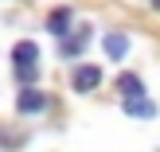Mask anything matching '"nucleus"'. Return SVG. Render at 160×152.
<instances>
[{
  "label": "nucleus",
  "mask_w": 160,
  "mask_h": 152,
  "mask_svg": "<svg viewBox=\"0 0 160 152\" xmlns=\"http://www.w3.org/2000/svg\"><path fill=\"white\" fill-rule=\"evenodd\" d=\"M102 86V66H94V62H78L74 70H70V90L74 94H90Z\"/></svg>",
  "instance_id": "f257e3e1"
},
{
  "label": "nucleus",
  "mask_w": 160,
  "mask_h": 152,
  "mask_svg": "<svg viewBox=\"0 0 160 152\" xmlns=\"http://www.w3.org/2000/svg\"><path fill=\"white\" fill-rule=\"evenodd\" d=\"M47 101H51V98H47L43 90H35V86H20V94H16V109L28 113V117H31V113H43Z\"/></svg>",
  "instance_id": "f03ea898"
},
{
  "label": "nucleus",
  "mask_w": 160,
  "mask_h": 152,
  "mask_svg": "<svg viewBox=\"0 0 160 152\" xmlns=\"http://www.w3.org/2000/svg\"><path fill=\"white\" fill-rule=\"evenodd\" d=\"M12 66H39V43L23 39V43L12 47Z\"/></svg>",
  "instance_id": "7ed1b4c3"
},
{
  "label": "nucleus",
  "mask_w": 160,
  "mask_h": 152,
  "mask_svg": "<svg viewBox=\"0 0 160 152\" xmlns=\"http://www.w3.org/2000/svg\"><path fill=\"white\" fill-rule=\"evenodd\" d=\"M70 20H74V8H55V12L47 16V31L62 39V35L70 31Z\"/></svg>",
  "instance_id": "20e7f679"
},
{
  "label": "nucleus",
  "mask_w": 160,
  "mask_h": 152,
  "mask_svg": "<svg viewBox=\"0 0 160 152\" xmlns=\"http://www.w3.org/2000/svg\"><path fill=\"white\" fill-rule=\"evenodd\" d=\"M102 47H106L109 59H125V55H129V35H125V31H106Z\"/></svg>",
  "instance_id": "39448f33"
},
{
  "label": "nucleus",
  "mask_w": 160,
  "mask_h": 152,
  "mask_svg": "<svg viewBox=\"0 0 160 152\" xmlns=\"http://www.w3.org/2000/svg\"><path fill=\"white\" fill-rule=\"evenodd\" d=\"M121 109H125L129 117H156V105L145 98V94H141V98H125V101H121Z\"/></svg>",
  "instance_id": "423d86ee"
},
{
  "label": "nucleus",
  "mask_w": 160,
  "mask_h": 152,
  "mask_svg": "<svg viewBox=\"0 0 160 152\" xmlns=\"http://www.w3.org/2000/svg\"><path fill=\"white\" fill-rule=\"evenodd\" d=\"M86 39H90V27H78V35L67 31V35H62V55H67V59H70V55H82Z\"/></svg>",
  "instance_id": "0eeeda50"
},
{
  "label": "nucleus",
  "mask_w": 160,
  "mask_h": 152,
  "mask_svg": "<svg viewBox=\"0 0 160 152\" xmlns=\"http://www.w3.org/2000/svg\"><path fill=\"white\" fill-rule=\"evenodd\" d=\"M117 90H121V98H141V94H145V82H141L137 74H129V70H125V74L117 78Z\"/></svg>",
  "instance_id": "6e6552de"
},
{
  "label": "nucleus",
  "mask_w": 160,
  "mask_h": 152,
  "mask_svg": "<svg viewBox=\"0 0 160 152\" xmlns=\"http://www.w3.org/2000/svg\"><path fill=\"white\" fill-rule=\"evenodd\" d=\"M12 74H16V82H20V86H35L39 66H12Z\"/></svg>",
  "instance_id": "1a4fd4ad"
}]
</instances>
